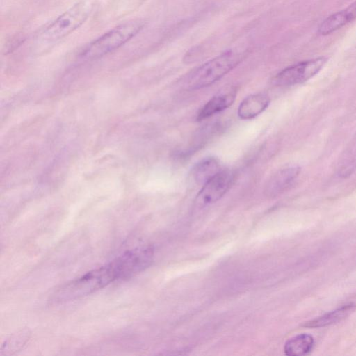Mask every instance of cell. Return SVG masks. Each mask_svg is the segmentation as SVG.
Segmentation results:
<instances>
[{
  "label": "cell",
  "mask_w": 356,
  "mask_h": 356,
  "mask_svg": "<svg viewBox=\"0 0 356 356\" xmlns=\"http://www.w3.org/2000/svg\"><path fill=\"white\" fill-rule=\"evenodd\" d=\"M116 280H118L117 272L110 261L60 286L52 294L51 302L58 304L86 296Z\"/></svg>",
  "instance_id": "1"
},
{
  "label": "cell",
  "mask_w": 356,
  "mask_h": 356,
  "mask_svg": "<svg viewBox=\"0 0 356 356\" xmlns=\"http://www.w3.org/2000/svg\"><path fill=\"white\" fill-rule=\"evenodd\" d=\"M242 54L234 50H228L192 70L181 79L184 90H193L211 86L241 60Z\"/></svg>",
  "instance_id": "2"
},
{
  "label": "cell",
  "mask_w": 356,
  "mask_h": 356,
  "mask_svg": "<svg viewBox=\"0 0 356 356\" xmlns=\"http://www.w3.org/2000/svg\"><path fill=\"white\" fill-rule=\"evenodd\" d=\"M144 25L141 19L124 22L89 43L82 51L81 56L86 59H96L111 53L137 35Z\"/></svg>",
  "instance_id": "3"
},
{
  "label": "cell",
  "mask_w": 356,
  "mask_h": 356,
  "mask_svg": "<svg viewBox=\"0 0 356 356\" xmlns=\"http://www.w3.org/2000/svg\"><path fill=\"white\" fill-rule=\"evenodd\" d=\"M88 0H81L65 11L49 24L39 36L40 42L52 43L63 39L81 26L92 10Z\"/></svg>",
  "instance_id": "4"
},
{
  "label": "cell",
  "mask_w": 356,
  "mask_h": 356,
  "mask_svg": "<svg viewBox=\"0 0 356 356\" xmlns=\"http://www.w3.org/2000/svg\"><path fill=\"white\" fill-rule=\"evenodd\" d=\"M153 259L154 249L150 246H142L129 250L111 261L115 268L118 279L124 280L147 268Z\"/></svg>",
  "instance_id": "5"
},
{
  "label": "cell",
  "mask_w": 356,
  "mask_h": 356,
  "mask_svg": "<svg viewBox=\"0 0 356 356\" xmlns=\"http://www.w3.org/2000/svg\"><path fill=\"white\" fill-rule=\"evenodd\" d=\"M327 60L326 57L321 56L296 63L277 73L272 82L278 86H289L303 83L316 74Z\"/></svg>",
  "instance_id": "6"
},
{
  "label": "cell",
  "mask_w": 356,
  "mask_h": 356,
  "mask_svg": "<svg viewBox=\"0 0 356 356\" xmlns=\"http://www.w3.org/2000/svg\"><path fill=\"white\" fill-rule=\"evenodd\" d=\"M233 180V172L229 170L222 169L203 184L196 196L195 205L204 207L215 203L227 192Z\"/></svg>",
  "instance_id": "7"
},
{
  "label": "cell",
  "mask_w": 356,
  "mask_h": 356,
  "mask_svg": "<svg viewBox=\"0 0 356 356\" xmlns=\"http://www.w3.org/2000/svg\"><path fill=\"white\" fill-rule=\"evenodd\" d=\"M300 172V167L291 165L278 170L266 181L264 193L273 197L287 189L296 180Z\"/></svg>",
  "instance_id": "8"
},
{
  "label": "cell",
  "mask_w": 356,
  "mask_h": 356,
  "mask_svg": "<svg viewBox=\"0 0 356 356\" xmlns=\"http://www.w3.org/2000/svg\"><path fill=\"white\" fill-rule=\"evenodd\" d=\"M236 95V92L232 88L219 92L201 108L196 120L201 121L227 108L234 102Z\"/></svg>",
  "instance_id": "9"
},
{
  "label": "cell",
  "mask_w": 356,
  "mask_h": 356,
  "mask_svg": "<svg viewBox=\"0 0 356 356\" xmlns=\"http://www.w3.org/2000/svg\"><path fill=\"white\" fill-rule=\"evenodd\" d=\"M270 99L266 94L256 93L245 97L238 108V115L243 120H250L261 113L268 106Z\"/></svg>",
  "instance_id": "10"
},
{
  "label": "cell",
  "mask_w": 356,
  "mask_h": 356,
  "mask_svg": "<svg viewBox=\"0 0 356 356\" xmlns=\"http://www.w3.org/2000/svg\"><path fill=\"white\" fill-rule=\"evenodd\" d=\"M356 306L353 304L341 306L332 312L306 322L304 326L313 328L325 327L336 323L352 314Z\"/></svg>",
  "instance_id": "11"
},
{
  "label": "cell",
  "mask_w": 356,
  "mask_h": 356,
  "mask_svg": "<svg viewBox=\"0 0 356 356\" xmlns=\"http://www.w3.org/2000/svg\"><path fill=\"white\" fill-rule=\"evenodd\" d=\"M222 170L220 162L214 157L204 158L192 168V177L197 184H205Z\"/></svg>",
  "instance_id": "12"
},
{
  "label": "cell",
  "mask_w": 356,
  "mask_h": 356,
  "mask_svg": "<svg viewBox=\"0 0 356 356\" xmlns=\"http://www.w3.org/2000/svg\"><path fill=\"white\" fill-rule=\"evenodd\" d=\"M314 338L309 334H300L289 339L284 344V351L289 356H300L310 352Z\"/></svg>",
  "instance_id": "13"
},
{
  "label": "cell",
  "mask_w": 356,
  "mask_h": 356,
  "mask_svg": "<svg viewBox=\"0 0 356 356\" xmlns=\"http://www.w3.org/2000/svg\"><path fill=\"white\" fill-rule=\"evenodd\" d=\"M350 22H352V19L346 9H344L326 18L320 24L318 32L322 35H328Z\"/></svg>",
  "instance_id": "14"
},
{
  "label": "cell",
  "mask_w": 356,
  "mask_h": 356,
  "mask_svg": "<svg viewBox=\"0 0 356 356\" xmlns=\"http://www.w3.org/2000/svg\"><path fill=\"white\" fill-rule=\"evenodd\" d=\"M30 337L29 330L17 332L7 339L1 348V353L12 354L26 344Z\"/></svg>",
  "instance_id": "15"
}]
</instances>
